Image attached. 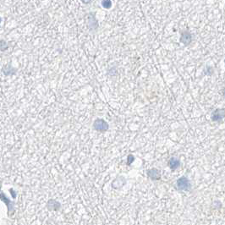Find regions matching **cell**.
<instances>
[{
    "instance_id": "4fadbf2b",
    "label": "cell",
    "mask_w": 225,
    "mask_h": 225,
    "mask_svg": "<svg viewBox=\"0 0 225 225\" xmlns=\"http://www.w3.org/2000/svg\"><path fill=\"white\" fill-rule=\"evenodd\" d=\"M81 2L84 3H89L91 2V0H81Z\"/></svg>"
},
{
    "instance_id": "5bb4252c",
    "label": "cell",
    "mask_w": 225,
    "mask_h": 225,
    "mask_svg": "<svg viewBox=\"0 0 225 225\" xmlns=\"http://www.w3.org/2000/svg\"><path fill=\"white\" fill-rule=\"evenodd\" d=\"M10 191L12 192V193H11V194H12V196H14V198H15V197H16V195H15V190H13L11 189V190H10Z\"/></svg>"
},
{
    "instance_id": "5b68a950",
    "label": "cell",
    "mask_w": 225,
    "mask_h": 225,
    "mask_svg": "<svg viewBox=\"0 0 225 225\" xmlns=\"http://www.w3.org/2000/svg\"><path fill=\"white\" fill-rule=\"evenodd\" d=\"M192 41V36L191 34L190 33L189 31H184L181 34V38H180V42L184 43L185 45H189L190 43Z\"/></svg>"
},
{
    "instance_id": "3957f363",
    "label": "cell",
    "mask_w": 225,
    "mask_h": 225,
    "mask_svg": "<svg viewBox=\"0 0 225 225\" xmlns=\"http://www.w3.org/2000/svg\"><path fill=\"white\" fill-rule=\"evenodd\" d=\"M225 118V110L224 109H217L212 114V120L213 121H221Z\"/></svg>"
},
{
    "instance_id": "52a82bcc",
    "label": "cell",
    "mask_w": 225,
    "mask_h": 225,
    "mask_svg": "<svg viewBox=\"0 0 225 225\" xmlns=\"http://www.w3.org/2000/svg\"><path fill=\"white\" fill-rule=\"evenodd\" d=\"M48 208L49 210H59L60 208V203L55 200H49L48 202Z\"/></svg>"
},
{
    "instance_id": "ba28073f",
    "label": "cell",
    "mask_w": 225,
    "mask_h": 225,
    "mask_svg": "<svg viewBox=\"0 0 225 225\" xmlns=\"http://www.w3.org/2000/svg\"><path fill=\"white\" fill-rule=\"evenodd\" d=\"M88 26L90 27L91 29H96L98 26L97 24V21L95 19V17L93 16L92 14H90L89 15V18H88Z\"/></svg>"
},
{
    "instance_id": "7a4b0ae2",
    "label": "cell",
    "mask_w": 225,
    "mask_h": 225,
    "mask_svg": "<svg viewBox=\"0 0 225 225\" xmlns=\"http://www.w3.org/2000/svg\"><path fill=\"white\" fill-rule=\"evenodd\" d=\"M176 186L180 190H189L190 189V183L186 177H181L177 180Z\"/></svg>"
},
{
    "instance_id": "9a60e30c",
    "label": "cell",
    "mask_w": 225,
    "mask_h": 225,
    "mask_svg": "<svg viewBox=\"0 0 225 225\" xmlns=\"http://www.w3.org/2000/svg\"><path fill=\"white\" fill-rule=\"evenodd\" d=\"M223 96L225 97V88L223 89Z\"/></svg>"
},
{
    "instance_id": "7c38bea8",
    "label": "cell",
    "mask_w": 225,
    "mask_h": 225,
    "mask_svg": "<svg viewBox=\"0 0 225 225\" xmlns=\"http://www.w3.org/2000/svg\"><path fill=\"white\" fill-rule=\"evenodd\" d=\"M134 159H135V157H133V155H129V156H128V161H127V164H128V165H130V164L132 163L133 161H134Z\"/></svg>"
},
{
    "instance_id": "9c48e42d",
    "label": "cell",
    "mask_w": 225,
    "mask_h": 225,
    "mask_svg": "<svg viewBox=\"0 0 225 225\" xmlns=\"http://www.w3.org/2000/svg\"><path fill=\"white\" fill-rule=\"evenodd\" d=\"M13 70H15V69H13L12 67L10 66V65H7V66H5L3 69V73H4V75H13V74L15 73L14 71H13Z\"/></svg>"
},
{
    "instance_id": "6da1fadb",
    "label": "cell",
    "mask_w": 225,
    "mask_h": 225,
    "mask_svg": "<svg viewBox=\"0 0 225 225\" xmlns=\"http://www.w3.org/2000/svg\"><path fill=\"white\" fill-rule=\"evenodd\" d=\"M93 127L96 129V131H100V132H105L108 129V124L104 120L102 119H96L94 121L93 124Z\"/></svg>"
},
{
    "instance_id": "8fae6325",
    "label": "cell",
    "mask_w": 225,
    "mask_h": 225,
    "mask_svg": "<svg viewBox=\"0 0 225 225\" xmlns=\"http://www.w3.org/2000/svg\"><path fill=\"white\" fill-rule=\"evenodd\" d=\"M1 199H2V200H3V201L7 204V207H8V211H9V212H10V207H11L10 201H9V199L6 198V197H4V194H3V192L1 193Z\"/></svg>"
},
{
    "instance_id": "8992f818",
    "label": "cell",
    "mask_w": 225,
    "mask_h": 225,
    "mask_svg": "<svg viewBox=\"0 0 225 225\" xmlns=\"http://www.w3.org/2000/svg\"><path fill=\"white\" fill-rule=\"evenodd\" d=\"M180 165V161L176 157H172L168 161V167L171 168L172 170L177 169Z\"/></svg>"
},
{
    "instance_id": "277c9868",
    "label": "cell",
    "mask_w": 225,
    "mask_h": 225,
    "mask_svg": "<svg viewBox=\"0 0 225 225\" xmlns=\"http://www.w3.org/2000/svg\"><path fill=\"white\" fill-rule=\"evenodd\" d=\"M147 175L152 180H158L161 178V174L160 171L157 168H151L149 170H147Z\"/></svg>"
},
{
    "instance_id": "30bf717a",
    "label": "cell",
    "mask_w": 225,
    "mask_h": 225,
    "mask_svg": "<svg viewBox=\"0 0 225 225\" xmlns=\"http://www.w3.org/2000/svg\"><path fill=\"white\" fill-rule=\"evenodd\" d=\"M102 6L104 9H110L112 7V1L111 0H102Z\"/></svg>"
}]
</instances>
